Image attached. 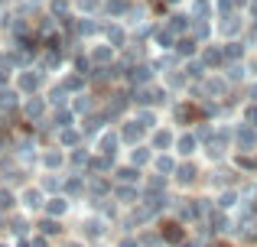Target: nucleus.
Masks as SVG:
<instances>
[{
    "mask_svg": "<svg viewBox=\"0 0 257 247\" xmlns=\"http://www.w3.org/2000/svg\"><path fill=\"white\" fill-rule=\"evenodd\" d=\"M82 228H85V234H88V237H104L107 224H104V218H88Z\"/></svg>",
    "mask_w": 257,
    "mask_h": 247,
    "instance_id": "f704fd0d",
    "label": "nucleus"
},
{
    "mask_svg": "<svg viewBox=\"0 0 257 247\" xmlns=\"http://www.w3.org/2000/svg\"><path fill=\"white\" fill-rule=\"evenodd\" d=\"M182 72H186V75H189V82H202V78L208 75L205 62H202L199 56H192V59H182Z\"/></svg>",
    "mask_w": 257,
    "mask_h": 247,
    "instance_id": "aec40b11",
    "label": "nucleus"
},
{
    "mask_svg": "<svg viewBox=\"0 0 257 247\" xmlns=\"http://www.w3.org/2000/svg\"><path fill=\"white\" fill-rule=\"evenodd\" d=\"M69 98H72V95L62 88V82H59V85H52V88H49L46 101H49V108H62V104H69Z\"/></svg>",
    "mask_w": 257,
    "mask_h": 247,
    "instance_id": "c756f323",
    "label": "nucleus"
},
{
    "mask_svg": "<svg viewBox=\"0 0 257 247\" xmlns=\"http://www.w3.org/2000/svg\"><path fill=\"white\" fill-rule=\"evenodd\" d=\"M39 163H43L49 172H56L59 166L65 163V153L62 150H43V153H39Z\"/></svg>",
    "mask_w": 257,
    "mask_h": 247,
    "instance_id": "cd10ccee",
    "label": "nucleus"
},
{
    "mask_svg": "<svg viewBox=\"0 0 257 247\" xmlns=\"http://www.w3.org/2000/svg\"><path fill=\"white\" fill-rule=\"evenodd\" d=\"M120 247H137V241H134V237H124V241H120Z\"/></svg>",
    "mask_w": 257,
    "mask_h": 247,
    "instance_id": "603ef678",
    "label": "nucleus"
},
{
    "mask_svg": "<svg viewBox=\"0 0 257 247\" xmlns=\"http://www.w3.org/2000/svg\"><path fill=\"white\" fill-rule=\"evenodd\" d=\"M238 202H241V192H238V189H225V192H221V198H218V205H215V208L228 211V208H234Z\"/></svg>",
    "mask_w": 257,
    "mask_h": 247,
    "instance_id": "72a5a7b5",
    "label": "nucleus"
},
{
    "mask_svg": "<svg viewBox=\"0 0 257 247\" xmlns=\"http://www.w3.org/2000/svg\"><path fill=\"white\" fill-rule=\"evenodd\" d=\"M221 52H225V62H238V59L247 56V46H244V39H225Z\"/></svg>",
    "mask_w": 257,
    "mask_h": 247,
    "instance_id": "6ab92c4d",
    "label": "nucleus"
},
{
    "mask_svg": "<svg viewBox=\"0 0 257 247\" xmlns=\"http://www.w3.org/2000/svg\"><path fill=\"white\" fill-rule=\"evenodd\" d=\"M144 133H147V127L137 121V117H131V121H124L120 124V130H117V137H120V143H140L144 140Z\"/></svg>",
    "mask_w": 257,
    "mask_h": 247,
    "instance_id": "9d476101",
    "label": "nucleus"
},
{
    "mask_svg": "<svg viewBox=\"0 0 257 247\" xmlns=\"http://www.w3.org/2000/svg\"><path fill=\"white\" fill-rule=\"evenodd\" d=\"M221 98H228V82H225V75H215V72H208V75L202 78V101H221Z\"/></svg>",
    "mask_w": 257,
    "mask_h": 247,
    "instance_id": "7ed1b4c3",
    "label": "nucleus"
},
{
    "mask_svg": "<svg viewBox=\"0 0 257 247\" xmlns=\"http://www.w3.org/2000/svg\"><path fill=\"white\" fill-rule=\"evenodd\" d=\"M114 176H117V182H137V179H140V169H137V166H117V169H114Z\"/></svg>",
    "mask_w": 257,
    "mask_h": 247,
    "instance_id": "e433bc0d",
    "label": "nucleus"
},
{
    "mask_svg": "<svg viewBox=\"0 0 257 247\" xmlns=\"http://www.w3.org/2000/svg\"><path fill=\"white\" fill-rule=\"evenodd\" d=\"M173 176H176V185H192V182H195V176H199V169H195V163L182 159V163H176Z\"/></svg>",
    "mask_w": 257,
    "mask_h": 247,
    "instance_id": "f3484780",
    "label": "nucleus"
},
{
    "mask_svg": "<svg viewBox=\"0 0 257 247\" xmlns=\"http://www.w3.org/2000/svg\"><path fill=\"white\" fill-rule=\"evenodd\" d=\"M173 121H176V124H182V127H189V124L199 121V111H195L189 101H179V104L173 108Z\"/></svg>",
    "mask_w": 257,
    "mask_h": 247,
    "instance_id": "a211bd4d",
    "label": "nucleus"
},
{
    "mask_svg": "<svg viewBox=\"0 0 257 247\" xmlns=\"http://www.w3.org/2000/svg\"><path fill=\"white\" fill-rule=\"evenodd\" d=\"M163 88L166 91H186L189 88V75L182 72V62L173 65L170 72H163Z\"/></svg>",
    "mask_w": 257,
    "mask_h": 247,
    "instance_id": "f8f14e48",
    "label": "nucleus"
},
{
    "mask_svg": "<svg viewBox=\"0 0 257 247\" xmlns=\"http://www.w3.org/2000/svg\"><path fill=\"white\" fill-rule=\"evenodd\" d=\"M134 117H137V121L144 124L147 130H153V127L160 124V121H157V114H153V111H147V108H140V111H137V114H134Z\"/></svg>",
    "mask_w": 257,
    "mask_h": 247,
    "instance_id": "79ce46f5",
    "label": "nucleus"
},
{
    "mask_svg": "<svg viewBox=\"0 0 257 247\" xmlns=\"http://www.w3.org/2000/svg\"><path fill=\"white\" fill-rule=\"evenodd\" d=\"M134 0H101V20H124V13L131 10Z\"/></svg>",
    "mask_w": 257,
    "mask_h": 247,
    "instance_id": "4468645a",
    "label": "nucleus"
},
{
    "mask_svg": "<svg viewBox=\"0 0 257 247\" xmlns=\"http://www.w3.org/2000/svg\"><path fill=\"white\" fill-rule=\"evenodd\" d=\"M0 247H7V244H0Z\"/></svg>",
    "mask_w": 257,
    "mask_h": 247,
    "instance_id": "4d7b16f0",
    "label": "nucleus"
},
{
    "mask_svg": "<svg viewBox=\"0 0 257 247\" xmlns=\"http://www.w3.org/2000/svg\"><path fill=\"white\" fill-rule=\"evenodd\" d=\"M62 88L69 91V95H78V91L88 88V75H82V72H69V75L62 78Z\"/></svg>",
    "mask_w": 257,
    "mask_h": 247,
    "instance_id": "393cba45",
    "label": "nucleus"
},
{
    "mask_svg": "<svg viewBox=\"0 0 257 247\" xmlns=\"http://www.w3.org/2000/svg\"><path fill=\"white\" fill-rule=\"evenodd\" d=\"M231 143L238 146L241 153H254V146H257V127H251V124L241 121V124L231 130Z\"/></svg>",
    "mask_w": 257,
    "mask_h": 247,
    "instance_id": "423d86ee",
    "label": "nucleus"
},
{
    "mask_svg": "<svg viewBox=\"0 0 257 247\" xmlns=\"http://www.w3.org/2000/svg\"><path fill=\"white\" fill-rule=\"evenodd\" d=\"M221 75H225V82L228 85H241V82H247V62L244 59H238V62H225L221 65Z\"/></svg>",
    "mask_w": 257,
    "mask_h": 247,
    "instance_id": "ddd939ff",
    "label": "nucleus"
},
{
    "mask_svg": "<svg viewBox=\"0 0 257 247\" xmlns=\"http://www.w3.org/2000/svg\"><path fill=\"white\" fill-rule=\"evenodd\" d=\"M163 4H166V7H173V10H176V7H182L186 0H163Z\"/></svg>",
    "mask_w": 257,
    "mask_h": 247,
    "instance_id": "3c124183",
    "label": "nucleus"
},
{
    "mask_svg": "<svg viewBox=\"0 0 257 247\" xmlns=\"http://www.w3.org/2000/svg\"><path fill=\"white\" fill-rule=\"evenodd\" d=\"M88 169H91V172H111V169H114V156H107V153H98V156L88 159Z\"/></svg>",
    "mask_w": 257,
    "mask_h": 247,
    "instance_id": "7c9ffc66",
    "label": "nucleus"
},
{
    "mask_svg": "<svg viewBox=\"0 0 257 247\" xmlns=\"http://www.w3.org/2000/svg\"><path fill=\"white\" fill-rule=\"evenodd\" d=\"M163 237H166V241H182V224L179 221L163 224Z\"/></svg>",
    "mask_w": 257,
    "mask_h": 247,
    "instance_id": "c03bdc74",
    "label": "nucleus"
},
{
    "mask_svg": "<svg viewBox=\"0 0 257 247\" xmlns=\"http://www.w3.org/2000/svg\"><path fill=\"white\" fill-rule=\"evenodd\" d=\"M254 166H257V159H254Z\"/></svg>",
    "mask_w": 257,
    "mask_h": 247,
    "instance_id": "13d9d810",
    "label": "nucleus"
},
{
    "mask_svg": "<svg viewBox=\"0 0 257 247\" xmlns=\"http://www.w3.org/2000/svg\"><path fill=\"white\" fill-rule=\"evenodd\" d=\"M17 247H33V244H30V241H26V237H20V244H17Z\"/></svg>",
    "mask_w": 257,
    "mask_h": 247,
    "instance_id": "5fc2aeb1",
    "label": "nucleus"
},
{
    "mask_svg": "<svg viewBox=\"0 0 257 247\" xmlns=\"http://www.w3.org/2000/svg\"><path fill=\"white\" fill-rule=\"evenodd\" d=\"M147 192H166V176H150L147 179Z\"/></svg>",
    "mask_w": 257,
    "mask_h": 247,
    "instance_id": "a18cd8bd",
    "label": "nucleus"
},
{
    "mask_svg": "<svg viewBox=\"0 0 257 247\" xmlns=\"http://www.w3.org/2000/svg\"><path fill=\"white\" fill-rule=\"evenodd\" d=\"M166 26L176 33V36H182V33H189V26H192V17L189 13H170V20H166Z\"/></svg>",
    "mask_w": 257,
    "mask_h": 247,
    "instance_id": "bb28decb",
    "label": "nucleus"
},
{
    "mask_svg": "<svg viewBox=\"0 0 257 247\" xmlns=\"http://www.w3.org/2000/svg\"><path fill=\"white\" fill-rule=\"evenodd\" d=\"M13 202H17V195H13L10 189H0V211H10Z\"/></svg>",
    "mask_w": 257,
    "mask_h": 247,
    "instance_id": "de8ad7c7",
    "label": "nucleus"
},
{
    "mask_svg": "<svg viewBox=\"0 0 257 247\" xmlns=\"http://www.w3.org/2000/svg\"><path fill=\"white\" fill-rule=\"evenodd\" d=\"M62 189L69 192V195H82V192H85V176H78V172H75L72 179H65V182H62Z\"/></svg>",
    "mask_w": 257,
    "mask_h": 247,
    "instance_id": "4c0bfd02",
    "label": "nucleus"
},
{
    "mask_svg": "<svg viewBox=\"0 0 257 247\" xmlns=\"http://www.w3.org/2000/svg\"><path fill=\"white\" fill-rule=\"evenodd\" d=\"M62 189V179L56 176V172H49V176L43 179V192H59Z\"/></svg>",
    "mask_w": 257,
    "mask_h": 247,
    "instance_id": "49530a36",
    "label": "nucleus"
},
{
    "mask_svg": "<svg viewBox=\"0 0 257 247\" xmlns=\"http://www.w3.org/2000/svg\"><path fill=\"white\" fill-rule=\"evenodd\" d=\"M88 159H91V153H88L85 146H72V156H69L72 166H78V169H88Z\"/></svg>",
    "mask_w": 257,
    "mask_h": 247,
    "instance_id": "c9c22d12",
    "label": "nucleus"
},
{
    "mask_svg": "<svg viewBox=\"0 0 257 247\" xmlns=\"http://www.w3.org/2000/svg\"><path fill=\"white\" fill-rule=\"evenodd\" d=\"M137 198H140V192L134 189V182H120L114 189V202L117 205H137Z\"/></svg>",
    "mask_w": 257,
    "mask_h": 247,
    "instance_id": "5701e85b",
    "label": "nucleus"
},
{
    "mask_svg": "<svg viewBox=\"0 0 257 247\" xmlns=\"http://www.w3.org/2000/svg\"><path fill=\"white\" fill-rule=\"evenodd\" d=\"M65 247H82V244H75V241H69V244H65Z\"/></svg>",
    "mask_w": 257,
    "mask_h": 247,
    "instance_id": "6e6d98bb",
    "label": "nucleus"
},
{
    "mask_svg": "<svg viewBox=\"0 0 257 247\" xmlns=\"http://www.w3.org/2000/svg\"><path fill=\"white\" fill-rule=\"evenodd\" d=\"M176 218H179V221H195V218H199L195 198H176Z\"/></svg>",
    "mask_w": 257,
    "mask_h": 247,
    "instance_id": "b1692460",
    "label": "nucleus"
},
{
    "mask_svg": "<svg viewBox=\"0 0 257 247\" xmlns=\"http://www.w3.org/2000/svg\"><path fill=\"white\" fill-rule=\"evenodd\" d=\"M199 39L192 36V33H182V36H176V43H173V52H176V59H192V56H199Z\"/></svg>",
    "mask_w": 257,
    "mask_h": 247,
    "instance_id": "0eeeda50",
    "label": "nucleus"
},
{
    "mask_svg": "<svg viewBox=\"0 0 257 247\" xmlns=\"http://www.w3.org/2000/svg\"><path fill=\"white\" fill-rule=\"evenodd\" d=\"M10 231H13L17 237H26V231H30V224H26L23 218H13V221H10Z\"/></svg>",
    "mask_w": 257,
    "mask_h": 247,
    "instance_id": "8fccbe9b",
    "label": "nucleus"
},
{
    "mask_svg": "<svg viewBox=\"0 0 257 247\" xmlns=\"http://www.w3.org/2000/svg\"><path fill=\"white\" fill-rule=\"evenodd\" d=\"M107 192H111V182L101 179L98 172H94V179H91V198H101V195H107Z\"/></svg>",
    "mask_w": 257,
    "mask_h": 247,
    "instance_id": "58836bf2",
    "label": "nucleus"
},
{
    "mask_svg": "<svg viewBox=\"0 0 257 247\" xmlns=\"http://www.w3.org/2000/svg\"><path fill=\"white\" fill-rule=\"evenodd\" d=\"M212 182H215V185H234V169H218V172H212Z\"/></svg>",
    "mask_w": 257,
    "mask_h": 247,
    "instance_id": "37998d69",
    "label": "nucleus"
},
{
    "mask_svg": "<svg viewBox=\"0 0 257 247\" xmlns=\"http://www.w3.org/2000/svg\"><path fill=\"white\" fill-rule=\"evenodd\" d=\"M153 166H157L160 176H173V169H176V156H170V153H160V156L153 159Z\"/></svg>",
    "mask_w": 257,
    "mask_h": 247,
    "instance_id": "473e14b6",
    "label": "nucleus"
},
{
    "mask_svg": "<svg viewBox=\"0 0 257 247\" xmlns=\"http://www.w3.org/2000/svg\"><path fill=\"white\" fill-rule=\"evenodd\" d=\"M33 247H49V244H46V237H36V241H30Z\"/></svg>",
    "mask_w": 257,
    "mask_h": 247,
    "instance_id": "864d4df0",
    "label": "nucleus"
},
{
    "mask_svg": "<svg viewBox=\"0 0 257 247\" xmlns=\"http://www.w3.org/2000/svg\"><path fill=\"white\" fill-rule=\"evenodd\" d=\"M173 143H176V130H170V127H153L150 130V150H160V153H166V150H173Z\"/></svg>",
    "mask_w": 257,
    "mask_h": 247,
    "instance_id": "6e6552de",
    "label": "nucleus"
},
{
    "mask_svg": "<svg viewBox=\"0 0 257 247\" xmlns=\"http://www.w3.org/2000/svg\"><path fill=\"white\" fill-rule=\"evenodd\" d=\"M20 114H23L30 124H39L46 114H49V101H46L43 95H26V101L20 104Z\"/></svg>",
    "mask_w": 257,
    "mask_h": 247,
    "instance_id": "20e7f679",
    "label": "nucleus"
},
{
    "mask_svg": "<svg viewBox=\"0 0 257 247\" xmlns=\"http://www.w3.org/2000/svg\"><path fill=\"white\" fill-rule=\"evenodd\" d=\"M199 59L205 62V69H208V72H218L221 65H225V52H221V46H212V43H202Z\"/></svg>",
    "mask_w": 257,
    "mask_h": 247,
    "instance_id": "1a4fd4ad",
    "label": "nucleus"
},
{
    "mask_svg": "<svg viewBox=\"0 0 257 247\" xmlns=\"http://www.w3.org/2000/svg\"><path fill=\"white\" fill-rule=\"evenodd\" d=\"M147 163H153V150L150 146H144V143H134V153H131V166H147Z\"/></svg>",
    "mask_w": 257,
    "mask_h": 247,
    "instance_id": "c85d7f7f",
    "label": "nucleus"
},
{
    "mask_svg": "<svg viewBox=\"0 0 257 247\" xmlns=\"http://www.w3.org/2000/svg\"><path fill=\"white\" fill-rule=\"evenodd\" d=\"M173 150L179 153L182 159H189L192 156L195 150H199V137H195L192 130H186V133H179V137H176V143H173Z\"/></svg>",
    "mask_w": 257,
    "mask_h": 247,
    "instance_id": "2eb2a0df",
    "label": "nucleus"
},
{
    "mask_svg": "<svg viewBox=\"0 0 257 247\" xmlns=\"http://www.w3.org/2000/svg\"><path fill=\"white\" fill-rule=\"evenodd\" d=\"M43 82H46V72H39L36 65H26V69H17L13 72V88L20 91V95H39L43 91Z\"/></svg>",
    "mask_w": 257,
    "mask_h": 247,
    "instance_id": "f03ea898",
    "label": "nucleus"
},
{
    "mask_svg": "<svg viewBox=\"0 0 257 247\" xmlns=\"http://www.w3.org/2000/svg\"><path fill=\"white\" fill-rule=\"evenodd\" d=\"M69 108H72V114H75V117H85V114H91V111H94V101H91L88 91H78V95L69 98Z\"/></svg>",
    "mask_w": 257,
    "mask_h": 247,
    "instance_id": "dca6fc26",
    "label": "nucleus"
},
{
    "mask_svg": "<svg viewBox=\"0 0 257 247\" xmlns=\"http://www.w3.org/2000/svg\"><path fill=\"white\" fill-rule=\"evenodd\" d=\"M244 124L257 127V101H247L244 104Z\"/></svg>",
    "mask_w": 257,
    "mask_h": 247,
    "instance_id": "09e8293b",
    "label": "nucleus"
},
{
    "mask_svg": "<svg viewBox=\"0 0 257 247\" xmlns=\"http://www.w3.org/2000/svg\"><path fill=\"white\" fill-rule=\"evenodd\" d=\"M23 205L26 208H39V205H43V189H26L23 192Z\"/></svg>",
    "mask_w": 257,
    "mask_h": 247,
    "instance_id": "ea45409f",
    "label": "nucleus"
},
{
    "mask_svg": "<svg viewBox=\"0 0 257 247\" xmlns=\"http://www.w3.org/2000/svg\"><path fill=\"white\" fill-rule=\"evenodd\" d=\"M88 56H91V62L94 65H111V62H117V49H114L111 43H94L91 49H88Z\"/></svg>",
    "mask_w": 257,
    "mask_h": 247,
    "instance_id": "9b49d317",
    "label": "nucleus"
},
{
    "mask_svg": "<svg viewBox=\"0 0 257 247\" xmlns=\"http://www.w3.org/2000/svg\"><path fill=\"white\" fill-rule=\"evenodd\" d=\"M65 211H69V202H65L62 195H52L49 202H46V215H52V218H62Z\"/></svg>",
    "mask_w": 257,
    "mask_h": 247,
    "instance_id": "2f4dec72",
    "label": "nucleus"
},
{
    "mask_svg": "<svg viewBox=\"0 0 257 247\" xmlns=\"http://www.w3.org/2000/svg\"><path fill=\"white\" fill-rule=\"evenodd\" d=\"M72 13H75V17H98L101 0H72Z\"/></svg>",
    "mask_w": 257,
    "mask_h": 247,
    "instance_id": "a878e982",
    "label": "nucleus"
},
{
    "mask_svg": "<svg viewBox=\"0 0 257 247\" xmlns=\"http://www.w3.org/2000/svg\"><path fill=\"white\" fill-rule=\"evenodd\" d=\"M101 39H104V43H111L114 49L120 52L127 43H131V30H127L120 20H107V23H104V33H101Z\"/></svg>",
    "mask_w": 257,
    "mask_h": 247,
    "instance_id": "39448f33",
    "label": "nucleus"
},
{
    "mask_svg": "<svg viewBox=\"0 0 257 247\" xmlns=\"http://www.w3.org/2000/svg\"><path fill=\"white\" fill-rule=\"evenodd\" d=\"M59 133V143H62V150H69V146H82V140H85V133H82V127H62V130H56Z\"/></svg>",
    "mask_w": 257,
    "mask_h": 247,
    "instance_id": "412c9836",
    "label": "nucleus"
},
{
    "mask_svg": "<svg viewBox=\"0 0 257 247\" xmlns=\"http://www.w3.org/2000/svg\"><path fill=\"white\" fill-rule=\"evenodd\" d=\"M117 146H120L117 130H101V133H98V153H107V156H114V153H117Z\"/></svg>",
    "mask_w": 257,
    "mask_h": 247,
    "instance_id": "4be33fe9",
    "label": "nucleus"
},
{
    "mask_svg": "<svg viewBox=\"0 0 257 247\" xmlns=\"http://www.w3.org/2000/svg\"><path fill=\"white\" fill-rule=\"evenodd\" d=\"M247 20H244V10H225V13H215L212 20V30L218 33L221 39H241V33H244Z\"/></svg>",
    "mask_w": 257,
    "mask_h": 247,
    "instance_id": "f257e3e1",
    "label": "nucleus"
},
{
    "mask_svg": "<svg viewBox=\"0 0 257 247\" xmlns=\"http://www.w3.org/2000/svg\"><path fill=\"white\" fill-rule=\"evenodd\" d=\"M39 231H43L46 237H52V234H59V231H62V224H59V218H43V221H39Z\"/></svg>",
    "mask_w": 257,
    "mask_h": 247,
    "instance_id": "a19ab883",
    "label": "nucleus"
}]
</instances>
